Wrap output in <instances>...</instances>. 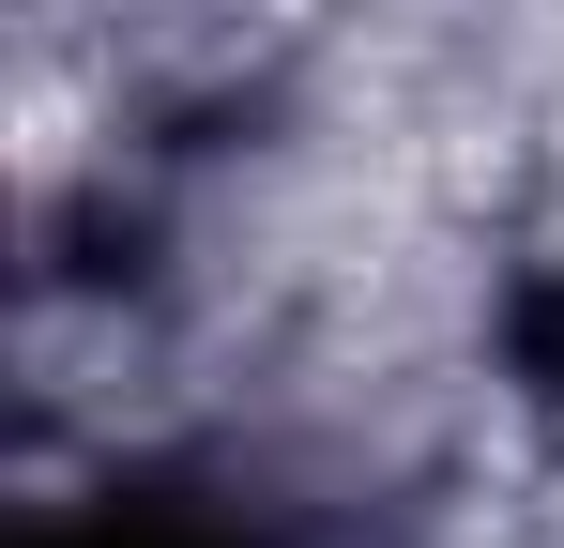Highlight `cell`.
Returning <instances> with one entry per match:
<instances>
[{
  "label": "cell",
  "mask_w": 564,
  "mask_h": 548,
  "mask_svg": "<svg viewBox=\"0 0 564 548\" xmlns=\"http://www.w3.org/2000/svg\"><path fill=\"white\" fill-rule=\"evenodd\" d=\"M519 365H534V396H564V289H519Z\"/></svg>",
  "instance_id": "obj_2"
},
{
  "label": "cell",
  "mask_w": 564,
  "mask_h": 548,
  "mask_svg": "<svg viewBox=\"0 0 564 548\" xmlns=\"http://www.w3.org/2000/svg\"><path fill=\"white\" fill-rule=\"evenodd\" d=\"M31 548H275L245 503H214V487H107L77 518H46Z\"/></svg>",
  "instance_id": "obj_1"
}]
</instances>
